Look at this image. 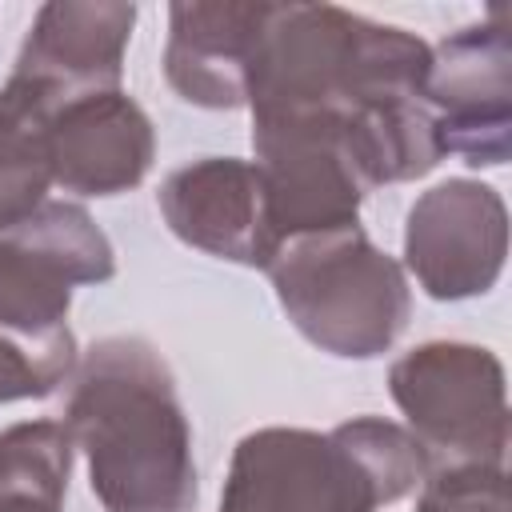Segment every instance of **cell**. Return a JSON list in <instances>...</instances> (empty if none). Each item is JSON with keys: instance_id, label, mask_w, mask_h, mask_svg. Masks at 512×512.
<instances>
[{"instance_id": "8fae6325", "label": "cell", "mask_w": 512, "mask_h": 512, "mask_svg": "<svg viewBox=\"0 0 512 512\" xmlns=\"http://www.w3.org/2000/svg\"><path fill=\"white\" fill-rule=\"evenodd\" d=\"M264 4H180L172 8L168 80L184 100L196 104H240L248 100V68L264 28Z\"/></svg>"}, {"instance_id": "5b68a950", "label": "cell", "mask_w": 512, "mask_h": 512, "mask_svg": "<svg viewBox=\"0 0 512 512\" xmlns=\"http://www.w3.org/2000/svg\"><path fill=\"white\" fill-rule=\"evenodd\" d=\"M392 396L416 428L412 440L440 468H500L504 376L488 348L424 344L392 368Z\"/></svg>"}, {"instance_id": "4fadbf2b", "label": "cell", "mask_w": 512, "mask_h": 512, "mask_svg": "<svg viewBox=\"0 0 512 512\" xmlns=\"http://www.w3.org/2000/svg\"><path fill=\"white\" fill-rule=\"evenodd\" d=\"M420 512H508L504 472L488 464L440 468L424 492Z\"/></svg>"}, {"instance_id": "6da1fadb", "label": "cell", "mask_w": 512, "mask_h": 512, "mask_svg": "<svg viewBox=\"0 0 512 512\" xmlns=\"http://www.w3.org/2000/svg\"><path fill=\"white\" fill-rule=\"evenodd\" d=\"M68 436L84 444L108 512H192L188 424L164 364L140 340L88 352L68 400Z\"/></svg>"}, {"instance_id": "7c38bea8", "label": "cell", "mask_w": 512, "mask_h": 512, "mask_svg": "<svg viewBox=\"0 0 512 512\" xmlns=\"http://www.w3.org/2000/svg\"><path fill=\"white\" fill-rule=\"evenodd\" d=\"M60 104L12 76L0 92V224H16L40 208V196L52 180L48 128Z\"/></svg>"}, {"instance_id": "277c9868", "label": "cell", "mask_w": 512, "mask_h": 512, "mask_svg": "<svg viewBox=\"0 0 512 512\" xmlns=\"http://www.w3.org/2000/svg\"><path fill=\"white\" fill-rule=\"evenodd\" d=\"M268 268L288 316L340 356H372L404 328V276L356 224L296 236Z\"/></svg>"}, {"instance_id": "8992f818", "label": "cell", "mask_w": 512, "mask_h": 512, "mask_svg": "<svg viewBox=\"0 0 512 512\" xmlns=\"http://www.w3.org/2000/svg\"><path fill=\"white\" fill-rule=\"evenodd\" d=\"M508 24L504 8L488 24L464 28L428 60L424 96L440 148L468 164H504L508 156Z\"/></svg>"}, {"instance_id": "ba28073f", "label": "cell", "mask_w": 512, "mask_h": 512, "mask_svg": "<svg viewBox=\"0 0 512 512\" xmlns=\"http://www.w3.org/2000/svg\"><path fill=\"white\" fill-rule=\"evenodd\" d=\"M160 208L188 244L216 256L268 268L280 252L260 164L248 168L236 160H204L196 168H180L164 184Z\"/></svg>"}, {"instance_id": "3957f363", "label": "cell", "mask_w": 512, "mask_h": 512, "mask_svg": "<svg viewBox=\"0 0 512 512\" xmlns=\"http://www.w3.org/2000/svg\"><path fill=\"white\" fill-rule=\"evenodd\" d=\"M424 452L384 420H356L328 440L312 432H260L236 452L220 512H372L404 496Z\"/></svg>"}, {"instance_id": "7a4b0ae2", "label": "cell", "mask_w": 512, "mask_h": 512, "mask_svg": "<svg viewBox=\"0 0 512 512\" xmlns=\"http://www.w3.org/2000/svg\"><path fill=\"white\" fill-rule=\"evenodd\" d=\"M112 252L72 204L0 224V400L44 396L68 372V284L104 280Z\"/></svg>"}, {"instance_id": "30bf717a", "label": "cell", "mask_w": 512, "mask_h": 512, "mask_svg": "<svg viewBox=\"0 0 512 512\" xmlns=\"http://www.w3.org/2000/svg\"><path fill=\"white\" fill-rule=\"evenodd\" d=\"M132 28V8L104 4H52L40 12L16 76L44 88L56 104L92 96L116 84L120 48Z\"/></svg>"}, {"instance_id": "52a82bcc", "label": "cell", "mask_w": 512, "mask_h": 512, "mask_svg": "<svg viewBox=\"0 0 512 512\" xmlns=\"http://www.w3.org/2000/svg\"><path fill=\"white\" fill-rule=\"evenodd\" d=\"M404 244L432 296L484 292L504 264V204L484 184H440L408 212Z\"/></svg>"}, {"instance_id": "9c48e42d", "label": "cell", "mask_w": 512, "mask_h": 512, "mask_svg": "<svg viewBox=\"0 0 512 512\" xmlns=\"http://www.w3.org/2000/svg\"><path fill=\"white\" fill-rule=\"evenodd\" d=\"M48 148L52 176L60 184L88 196H112L144 176L152 156V132L132 100L116 92H92L52 112Z\"/></svg>"}]
</instances>
